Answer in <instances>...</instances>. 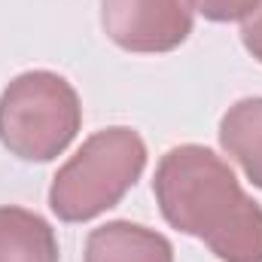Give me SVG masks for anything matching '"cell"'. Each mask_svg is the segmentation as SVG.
<instances>
[{"label": "cell", "instance_id": "5b68a950", "mask_svg": "<svg viewBox=\"0 0 262 262\" xmlns=\"http://www.w3.org/2000/svg\"><path fill=\"white\" fill-rule=\"evenodd\" d=\"M85 262H174V247L146 226L116 220L89 235Z\"/></svg>", "mask_w": 262, "mask_h": 262}, {"label": "cell", "instance_id": "277c9868", "mask_svg": "<svg viewBox=\"0 0 262 262\" xmlns=\"http://www.w3.org/2000/svg\"><path fill=\"white\" fill-rule=\"evenodd\" d=\"M104 34L125 52H171L192 34L189 0H101Z\"/></svg>", "mask_w": 262, "mask_h": 262}, {"label": "cell", "instance_id": "52a82bcc", "mask_svg": "<svg viewBox=\"0 0 262 262\" xmlns=\"http://www.w3.org/2000/svg\"><path fill=\"white\" fill-rule=\"evenodd\" d=\"M220 143L262 189V98H244L229 107L220 122Z\"/></svg>", "mask_w": 262, "mask_h": 262}, {"label": "cell", "instance_id": "6da1fadb", "mask_svg": "<svg viewBox=\"0 0 262 262\" xmlns=\"http://www.w3.org/2000/svg\"><path fill=\"white\" fill-rule=\"evenodd\" d=\"M152 192L162 216L210 247L223 262H262V207L207 146L186 143L162 156Z\"/></svg>", "mask_w": 262, "mask_h": 262}, {"label": "cell", "instance_id": "ba28073f", "mask_svg": "<svg viewBox=\"0 0 262 262\" xmlns=\"http://www.w3.org/2000/svg\"><path fill=\"white\" fill-rule=\"evenodd\" d=\"M189 3L210 21H241L256 6V0H189Z\"/></svg>", "mask_w": 262, "mask_h": 262}, {"label": "cell", "instance_id": "8992f818", "mask_svg": "<svg viewBox=\"0 0 262 262\" xmlns=\"http://www.w3.org/2000/svg\"><path fill=\"white\" fill-rule=\"evenodd\" d=\"M0 262H58L52 226L25 207H0Z\"/></svg>", "mask_w": 262, "mask_h": 262}, {"label": "cell", "instance_id": "3957f363", "mask_svg": "<svg viewBox=\"0 0 262 262\" xmlns=\"http://www.w3.org/2000/svg\"><path fill=\"white\" fill-rule=\"evenodd\" d=\"M79 122V98L58 73H21L0 95V143L25 162H52L61 156Z\"/></svg>", "mask_w": 262, "mask_h": 262}, {"label": "cell", "instance_id": "7a4b0ae2", "mask_svg": "<svg viewBox=\"0 0 262 262\" xmlns=\"http://www.w3.org/2000/svg\"><path fill=\"white\" fill-rule=\"evenodd\" d=\"M146 168V146L125 125L95 131L58 168L49 207L64 223H85L116 207Z\"/></svg>", "mask_w": 262, "mask_h": 262}, {"label": "cell", "instance_id": "9c48e42d", "mask_svg": "<svg viewBox=\"0 0 262 262\" xmlns=\"http://www.w3.org/2000/svg\"><path fill=\"white\" fill-rule=\"evenodd\" d=\"M241 40L247 46V52L262 61V0H256V6L241 18Z\"/></svg>", "mask_w": 262, "mask_h": 262}]
</instances>
